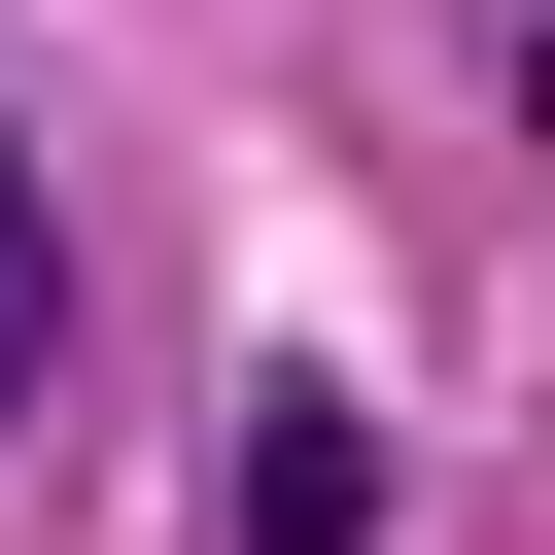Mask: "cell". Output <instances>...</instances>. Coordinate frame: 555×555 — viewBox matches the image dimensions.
<instances>
[{
	"label": "cell",
	"mask_w": 555,
	"mask_h": 555,
	"mask_svg": "<svg viewBox=\"0 0 555 555\" xmlns=\"http://www.w3.org/2000/svg\"><path fill=\"white\" fill-rule=\"evenodd\" d=\"M243 555H382V416L347 382H243Z\"/></svg>",
	"instance_id": "1"
},
{
	"label": "cell",
	"mask_w": 555,
	"mask_h": 555,
	"mask_svg": "<svg viewBox=\"0 0 555 555\" xmlns=\"http://www.w3.org/2000/svg\"><path fill=\"white\" fill-rule=\"evenodd\" d=\"M69 382V208H35V139H0V416Z\"/></svg>",
	"instance_id": "2"
}]
</instances>
